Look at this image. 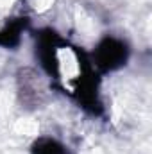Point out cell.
<instances>
[{"label":"cell","mask_w":152,"mask_h":154,"mask_svg":"<svg viewBox=\"0 0 152 154\" xmlns=\"http://www.w3.org/2000/svg\"><path fill=\"white\" fill-rule=\"evenodd\" d=\"M57 63H59V72L63 79H75L79 75V63L77 56L72 48H61L57 52Z\"/></svg>","instance_id":"cell-1"},{"label":"cell","mask_w":152,"mask_h":154,"mask_svg":"<svg viewBox=\"0 0 152 154\" xmlns=\"http://www.w3.org/2000/svg\"><path fill=\"white\" fill-rule=\"evenodd\" d=\"M14 131L18 134H22V136H34V134H38L39 125L32 118H20L14 124Z\"/></svg>","instance_id":"cell-2"},{"label":"cell","mask_w":152,"mask_h":154,"mask_svg":"<svg viewBox=\"0 0 152 154\" xmlns=\"http://www.w3.org/2000/svg\"><path fill=\"white\" fill-rule=\"evenodd\" d=\"M77 27H79V31H82V32H86V34H91L93 32V20L82 11V9H77Z\"/></svg>","instance_id":"cell-3"},{"label":"cell","mask_w":152,"mask_h":154,"mask_svg":"<svg viewBox=\"0 0 152 154\" xmlns=\"http://www.w3.org/2000/svg\"><path fill=\"white\" fill-rule=\"evenodd\" d=\"M52 4H54V0H34L32 2V5H34L36 11H47Z\"/></svg>","instance_id":"cell-4"},{"label":"cell","mask_w":152,"mask_h":154,"mask_svg":"<svg viewBox=\"0 0 152 154\" xmlns=\"http://www.w3.org/2000/svg\"><path fill=\"white\" fill-rule=\"evenodd\" d=\"M13 0H0V5H9Z\"/></svg>","instance_id":"cell-5"}]
</instances>
